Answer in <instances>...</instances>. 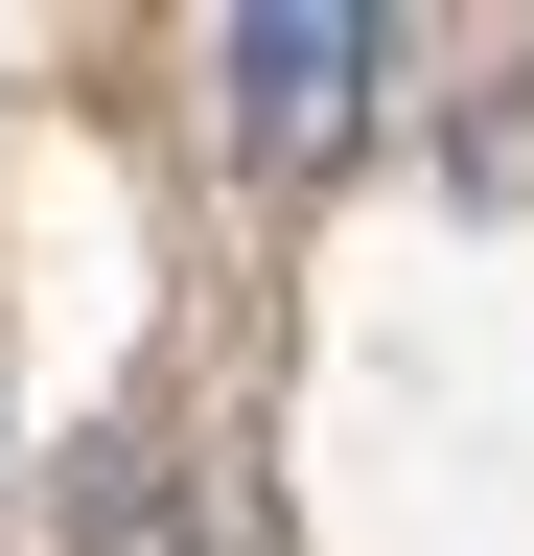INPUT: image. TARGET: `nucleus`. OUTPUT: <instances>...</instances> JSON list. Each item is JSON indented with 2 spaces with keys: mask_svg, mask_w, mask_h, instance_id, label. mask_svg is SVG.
<instances>
[{
  "mask_svg": "<svg viewBox=\"0 0 534 556\" xmlns=\"http://www.w3.org/2000/svg\"><path fill=\"white\" fill-rule=\"evenodd\" d=\"M233 139H256V163H325V139H349L372 116V70H395V24H372V0H233Z\"/></svg>",
  "mask_w": 534,
  "mask_h": 556,
  "instance_id": "1",
  "label": "nucleus"
}]
</instances>
